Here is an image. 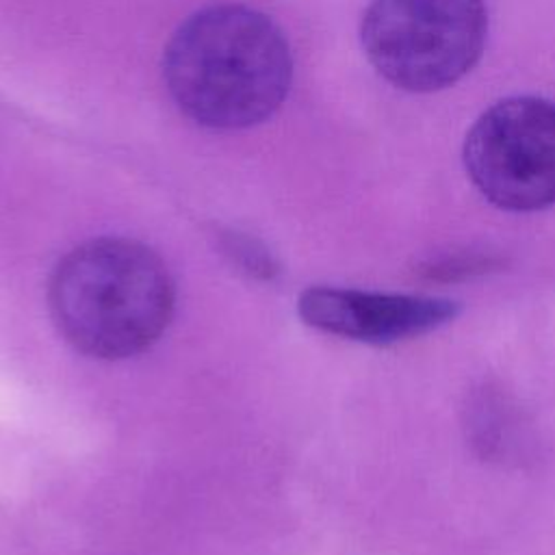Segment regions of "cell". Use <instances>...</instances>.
<instances>
[{"label":"cell","instance_id":"obj_1","mask_svg":"<svg viewBox=\"0 0 555 555\" xmlns=\"http://www.w3.org/2000/svg\"><path fill=\"white\" fill-rule=\"evenodd\" d=\"M163 78L176 106L212 130L267 121L293 82L284 30L262 11L219 2L191 13L169 37Z\"/></svg>","mask_w":555,"mask_h":555},{"label":"cell","instance_id":"obj_2","mask_svg":"<svg viewBox=\"0 0 555 555\" xmlns=\"http://www.w3.org/2000/svg\"><path fill=\"white\" fill-rule=\"evenodd\" d=\"M48 301L74 349L98 360H124L163 336L173 317L176 288L154 249L132 238L100 236L56 262Z\"/></svg>","mask_w":555,"mask_h":555},{"label":"cell","instance_id":"obj_3","mask_svg":"<svg viewBox=\"0 0 555 555\" xmlns=\"http://www.w3.org/2000/svg\"><path fill=\"white\" fill-rule=\"evenodd\" d=\"M486 37V0H371L360 24L369 63L410 93L462 80L481 59Z\"/></svg>","mask_w":555,"mask_h":555},{"label":"cell","instance_id":"obj_4","mask_svg":"<svg viewBox=\"0 0 555 555\" xmlns=\"http://www.w3.org/2000/svg\"><path fill=\"white\" fill-rule=\"evenodd\" d=\"M464 169L496 208L533 212L555 204V102L512 95L488 106L464 139Z\"/></svg>","mask_w":555,"mask_h":555},{"label":"cell","instance_id":"obj_5","mask_svg":"<svg viewBox=\"0 0 555 555\" xmlns=\"http://www.w3.org/2000/svg\"><path fill=\"white\" fill-rule=\"evenodd\" d=\"M301 321L319 332L369 345H390L429 334L460 312L453 299L310 286L297 299Z\"/></svg>","mask_w":555,"mask_h":555},{"label":"cell","instance_id":"obj_6","mask_svg":"<svg viewBox=\"0 0 555 555\" xmlns=\"http://www.w3.org/2000/svg\"><path fill=\"white\" fill-rule=\"evenodd\" d=\"M221 249L228 256V260L238 267L245 275L254 280H273L280 273V264L275 256L256 238L241 234V232H228L221 236Z\"/></svg>","mask_w":555,"mask_h":555}]
</instances>
